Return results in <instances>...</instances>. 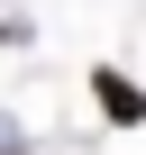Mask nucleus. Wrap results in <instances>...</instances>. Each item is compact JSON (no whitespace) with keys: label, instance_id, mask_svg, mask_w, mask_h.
Listing matches in <instances>:
<instances>
[{"label":"nucleus","instance_id":"f257e3e1","mask_svg":"<svg viewBox=\"0 0 146 155\" xmlns=\"http://www.w3.org/2000/svg\"><path fill=\"white\" fill-rule=\"evenodd\" d=\"M91 101H101V119H110V128H146V91L128 82L119 64H101V73H91Z\"/></svg>","mask_w":146,"mask_h":155},{"label":"nucleus","instance_id":"f03ea898","mask_svg":"<svg viewBox=\"0 0 146 155\" xmlns=\"http://www.w3.org/2000/svg\"><path fill=\"white\" fill-rule=\"evenodd\" d=\"M18 37H28V28H18V18H0V46H18Z\"/></svg>","mask_w":146,"mask_h":155},{"label":"nucleus","instance_id":"7ed1b4c3","mask_svg":"<svg viewBox=\"0 0 146 155\" xmlns=\"http://www.w3.org/2000/svg\"><path fill=\"white\" fill-rule=\"evenodd\" d=\"M0 155H28V146H0Z\"/></svg>","mask_w":146,"mask_h":155}]
</instances>
